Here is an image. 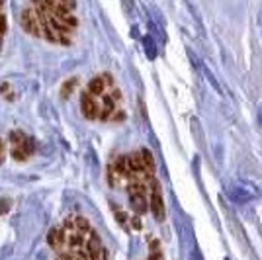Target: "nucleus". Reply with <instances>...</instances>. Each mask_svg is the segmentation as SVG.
<instances>
[{
  "label": "nucleus",
  "mask_w": 262,
  "mask_h": 260,
  "mask_svg": "<svg viewBox=\"0 0 262 260\" xmlns=\"http://www.w3.org/2000/svg\"><path fill=\"white\" fill-rule=\"evenodd\" d=\"M59 4H61V6H65L69 12H72V10H74V6H76V4H74V0H59Z\"/></svg>",
  "instance_id": "obj_22"
},
{
  "label": "nucleus",
  "mask_w": 262,
  "mask_h": 260,
  "mask_svg": "<svg viewBox=\"0 0 262 260\" xmlns=\"http://www.w3.org/2000/svg\"><path fill=\"white\" fill-rule=\"evenodd\" d=\"M127 190H129V194H145V184H141L137 180H133L131 184L127 186Z\"/></svg>",
  "instance_id": "obj_18"
},
{
  "label": "nucleus",
  "mask_w": 262,
  "mask_h": 260,
  "mask_svg": "<svg viewBox=\"0 0 262 260\" xmlns=\"http://www.w3.org/2000/svg\"><path fill=\"white\" fill-rule=\"evenodd\" d=\"M24 137H26V135H24L22 131H10V135H8V139H10L12 147H18V145H22Z\"/></svg>",
  "instance_id": "obj_17"
},
{
  "label": "nucleus",
  "mask_w": 262,
  "mask_h": 260,
  "mask_svg": "<svg viewBox=\"0 0 262 260\" xmlns=\"http://www.w3.org/2000/svg\"><path fill=\"white\" fill-rule=\"evenodd\" d=\"M4 159H6V151H4V143L0 141V165L4 163Z\"/></svg>",
  "instance_id": "obj_25"
},
{
  "label": "nucleus",
  "mask_w": 262,
  "mask_h": 260,
  "mask_svg": "<svg viewBox=\"0 0 262 260\" xmlns=\"http://www.w3.org/2000/svg\"><path fill=\"white\" fill-rule=\"evenodd\" d=\"M158 258H160L158 254H153V256H151V260H158Z\"/></svg>",
  "instance_id": "obj_28"
},
{
  "label": "nucleus",
  "mask_w": 262,
  "mask_h": 260,
  "mask_svg": "<svg viewBox=\"0 0 262 260\" xmlns=\"http://www.w3.org/2000/svg\"><path fill=\"white\" fill-rule=\"evenodd\" d=\"M141 159H143V165H145V168H147L149 172H153V170H155V161H153V155H151L147 149H143V151H141Z\"/></svg>",
  "instance_id": "obj_11"
},
{
  "label": "nucleus",
  "mask_w": 262,
  "mask_h": 260,
  "mask_svg": "<svg viewBox=\"0 0 262 260\" xmlns=\"http://www.w3.org/2000/svg\"><path fill=\"white\" fill-rule=\"evenodd\" d=\"M6 28H8V26H6V16H4V14H0V36L6 32Z\"/></svg>",
  "instance_id": "obj_23"
},
{
  "label": "nucleus",
  "mask_w": 262,
  "mask_h": 260,
  "mask_svg": "<svg viewBox=\"0 0 262 260\" xmlns=\"http://www.w3.org/2000/svg\"><path fill=\"white\" fill-rule=\"evenodd\" d=\"M143 43H145L147 57H149V59H155V57H157V47H155V41H153L151 37H145V39H143Z\"/></svg>",
  "instance_id": "obj_15"
},
{
  "label": "nucleus",
  "mask_w": 262,
  "mask_h": 260,
  "mask_svg": "<svg viewBox=\"0 0 262 260\" xmlns=\"http://www.w3.org/2000/svg\"><path fill=\"white\" fill-rule=\"evenodd\" d=\"M47 242H49V246L57 250V227H53L49 229V233H47Z\"/></svg>",
  "instance_id": "obj_20"
},
{
  "label": "nucleus",
  "mask_w": 262,
  "mask_h": 260,
  "mask_svg": "<svg viewBox=\"0 0 262 260\" xmlns=\"http://www.w3.org/2000/svg\"><path fill=\"white\" fill-rule=\"evenodd\" d=\"M182 250H184V258L186 260H202L200 252H198V246H196V239H194L192 231H190V225L186 223L184 229H182Z\"/></svg>",
  "instance_id": "obj_2"
},
{
  "label": "nucleus",
  "mask_w": 262,
  "mask_h": 260,
  "mask_svg": "<svg viewBox=\"0 0 262 260\" xmlns=\"http://www.w3.org/2000/svg\"><path fill=\"white\" fill-rule=\"evenodd\" d=\"M80 110L88 119H94L98 115V104L94 102L90 92H82V96H80Z\"/></svg>",
  "instance_id": "obj_4"
},
{
  "label": "nucleus",
  "mask_w": 262,
  "mask_h": 260,
  "mask_svg": "<svg viewBox=\"0 0 262 260\" xmlns=\"http://www.w3.org/2000/svg\"><path fill=\"white\" fill-rule=\"evenodd\" d=\"M74 231H78V233H90V223L88 219L84 217H74Z\"/></svg>",
  "instance_id": "obj_12"
},
{
  "label": "nucleus",
  "mask_w": 262,
  "mask_h": 260,
  "mask_svg": "<svg viewBox=\"0 0 262 260\" xmlns=\"http://www.w3.org/2000/svg\"><path fill=\"white\" fill-rule=\"evenodd\" d=\"M8 209H10V200L8 198H0V215L8 213Z\"/></svg>",
  "instance_id": "obj_21"
},
{
  "label": "nucleus",
  "mask_w": 262,
  "mask_h": 260,
  "mask_svg": "<svg viewBox=\"0 0 262 260\" xmlns=\"http://www.w3.org/2000/svg\"><path fill=\"white\" fill-rule=\"evenodd\" d=\"M67 244H69L70 248H80L82 244H84V237H82V233H78V231H70V235L67 237Z\"/></svg>",
  "instance_id": "obj_9"
},
{
  "label": "nucleus",
  "mask_w": 262,
  "mask_h": 260,
  "mask_svg": "<svg viewBox=\"0 0 262 260\" xmlns=\"http://www.w3.org/2000/svg\"><path fill=\"white\" fill-rule=\"evenodd\" d=\"M129 204L135 213H145L147 211V198L145 194H129Z\"/></svg>",
  "instance_id": "obj_5"
},
{
  "label": "nucleus",
  "mask_w": 262,
  "mask_h": 260,
  "mask_svg": "<svg viewBox=\"0 0 262 260\" xmlns=\"http://www.w3.org/2000/svg\"><path fill=\"white\" fill-rule=\"evenodd\" d=\"M131 225H133L135 229H141V219L139 217H133V219H131Z\"/></svg>",
  "instance_id": "obj_26"
},
{
  "label": "nucleus",
  "mask_w": 262,
  "mask_h": 260,
  "mask_svg": "<svg viewBox=\"0 0 262 260\" xmlns=\"http://www.w3.org/2000/svg\"><path fill=\"white\" fill-rule=\"evenodd\" d=\"M204 73H206V78H208V82H211V86H213V90L215 92L221 94V86H219V82H217V78H215V74L211 73L208 67H204Z\"/></svg>",
  "instance_id": "obj_16"
},
{
  "label": "nucleus",
  "mask_w": 262,
  "mask_h": 260,
  "mask_svg": "<svg viewBox=\"0 0 262 260\" xmlns=\"http://www.w3.org/2000/svg\"><path fill=\"white\" fill-rule=\"evenodd\" d=\"M114 170L118 174H129V165H127V157H120L114 165Z\"/></svg>",
  "instance_id": "obj_14"
},
{
  "label": "nucleus",
  "mask_w": 262,
  "mask_h": 260,
  "mask_svg": "<svg viewBox=\"0 0 262 260\" xmlns=\"http://www.w3.org/2000/svg\"><path fill=\"white\" fill-rule=\"evenodd\" d=\"M227 196L233 204H248L252 200H256L260 196V190L254 184L246 182V180H237V182H231L227 186Z\"/></svg>",
  "instance_id": "obj_1"
},
{
  "label": "nucleus",
  "mask_w": 262,
  "mask_h": 260,
  "mask_svg": "<svg viewBox=\"0 0 262 260\" xmlns=\"http://www.w3.org/2000/svg\"><path fill=\"white\" fill-rule=\"evenodd\" d=\"M151 211H153V215L157 217L158 221L164 217V205H162V200H160L157 190H155L153 196H151Z\"/></svg>",
  "instance_id": "obj_6"
},
{
  "label": "nucleus",
  "mask_w": 262,
  "mask_h": 260,
  "mask_svg": "<svg viewBox=\"0 0 262 260\" xmlns=\"http://www.w3.org/2000/svg\"><path fill=\"white\" fill-rule=\"evenodd\" d=\"M114 108H116L114 98H112V96H104V100H102V113H100V117H102V119H108V117H110V113L114 111Z\"/></svg>",
  "instance_id": "obj_10"
},
{
  "label": "nucleus",
  "mask_w": 262,
  "mask_h": 260,
  "mask_svg": "<svg viewBox=\"0 0 262 260\" xmlns=\"http://www.w3.org/2000/svg\"><path fill=\"white\" fill-rule=\"evenodd\" d=\"M20 24H22V28H24V32H26V34H30V36H34V37L41 36L39 20H37V16H35V10H32V8H26V10H22Z\"/></svg>",
  "instance_id": "obj_3"
},
{
  "label": "nucleus",
  "mask_w": 262,
  "mask_h": 260,
  "mask_svg": "<svg viewBox=\"0 0 262 260\" xmlns=\"http://www.w3.org/2000/svg\"><path fill=\"white\" fill-rule=\"evenodd\" d=\"M61 258H63V260H72V254H63Z\"/></svg>",
  "instance_id": "obj_27"
},
{
  "label": "nucleus",
  "mask_w": 262,
  "mask_h": 260,
  "mask_svg": "<svg viewBox=\"0 0 262 260\" xmlns=\"http://www.w3.org/2000/svg\"><path fill=\"white\" fill-rule=\"evenodd\" d=\"M74 86H76V78H69L67 82H63V86H61V96L67 100L70 94H72V90H74Z\"/></svg>",
  "instance_id": "obj_13"
},
{
  "label": "nucleus",
  "mask_w": 262,
  "mask_h": 260,
  "mask_svg": "<svg viewBox=\"0 0 262 260\" xmlns=\"http://www.w3.org/2000/svg\"><path fill=\"white\" fill-rule=\"evenodd\" d=\"M116 219H118V221H120V223L123 225V223L127 221V215H125L123 211H116Z\"/></svg>",
  "instance_id": "obj_24"
},
{
  "label": "nucleus",
  "mask_w": 262,
  "mask_h": 260,
  "mask_svg": "<svg viewBox=\"0 0 262 260\" xmlns=\"http://www.w3.org/2000/svg\"><path fill=\"white\" fill-rule=\"evenodd\" d=\"M104 88H106V82L102 76H94L90 82H88V92L92 94V96H100V94H104Z\"/></svg>",
  "instance_id": "obj_7"
},
{
  "label": "nucleus",
  "mask_w": 262,
  "mask_h": 260,
  "mask_svg": "<svg viewBox=\"0 0 262 260\" xmlns=\"http://www.w3.org/2000/svg\"><path fill=\"white\" fill-rule=\"evenodd\" d=\"M10 155H12V159H14V161H26V159H28V155L24 153V149L22 147H12Z\"/></svg>",
  "instance_id": "obj_19"
},
{
  "label": "nucleus",
  "mask_w": 262,
  "mask_h": 260,
  "mask_svg": "<svg viewBox=\"0 0 262 260\" xmlns=\"http://www.w3.org/2000/svg\"><path fill=\"white\" fill-rule=\"evenodd\" d=\"M127 165H129V172H143L145 170L143 159H141V155H137V153L127 157Z\"/></svg>",
  "instance_id": "obj_8"
}]
</instances>
